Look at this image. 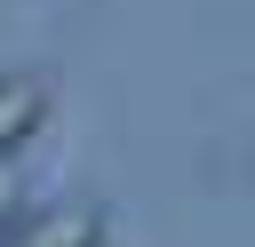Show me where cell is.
Wrapping results in <instances>:
<instances>
[{
    "instance_id": "3957f363",
    "label": "cell",
    "mask_w": 255,
    "mask_h": 247,
    "mask_svg": "<svg viewBox=\"0 0 255 247\" xmlns=\"http://www.w3.org/2000/svg\"><path fill=\"white\" fill-rule=\"evenodd\" d=\"M8 223H16V191L0 183V239H8Z\"/></svg>"
},
{
    "instance_id": "6da1fadb",
    "label": "cell",
    "mask_w": 255,
    "mask_h": 247,
    "mask_svg": "<svg viewBox=\"0 0 255 247\" xmlns=\"http://www.w3.org/2000/svg\"><path fill=\"white\" fill-rule=\"evenodd\" d=\"M40 120H48V80L40 72H16V80H0V167L40 135Z\"/></svg>"
},
{
    "instance_id": "7a4b0ae2",
    "label": "cell",
    "mask_w": 255,
    "mask_h": 247,
    "mask_svg": "<svg viewBox=\"0 0 255 247\" xmlns=\"http://www.w3.org/2000/svg\"><path fill=\"white\" fill-rule=\"evenodd\" d=\"M0 247H104V207H96V199H80V207H56V215H40V223L8 231Z\"/></svg>"
}]
</instances>
